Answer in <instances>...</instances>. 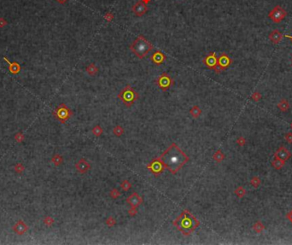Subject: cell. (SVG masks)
Returning a JSON list of instances; mask_svg holds the SVG:
<instances>
[{
    "mask_svg": "<svg viewBox=\"0 0 292 245\" xmlns=\"http://www.w3.org/2000/svg\"><path fill=\"white\" fill-rule=\"evenodd\" d=\"M165 168L172 173L176 174L183 168L190 158L183 150L175 144L173 143L160 156Z\"/></svg>",
    "mask_w": 292,
    "mask_h": 245,
    "instance_id": "6da1fadb",
    "label": "cell"
},
{
    "mask_svg": "<svg viewBox=\"0 0 292 245\" xmlns=\"http://www.w3.org/2000/svg\"><path fill=\"white\" fill-rule=\"evenodd\" d=\"M173 225L183 235L190 236L200 225V221L188 209H185L173 221Z\"/></svg>",
    "mask_w": 292,
    "mask_h": 245,
    "instance_id": "7a4b0ae2",
    "label": "cell"
},
{
    "mask_svg": "<svg viewBox=\"0 0 292 245\" xmlns=\"http://www.w3.org/2000/svg\"><path fill=\"white\" fill-rule=\"evenodd\" d=\"M130 50L138 58L143 59L153 50V44L140 34L130 45Z\"/></svg>",
    "mask_w": 292,
    "mask_h": 245,
    "instance_id": "3957f363",
    "label": "cell"
},
{
    "mask_svg": "<svg viewBox=\"0 0 292 245\" xmlns=\"http://www.w3.org/2000/svg\"><path fill=\"white\" fill-rule=\"evenodd\" d=\"M117 97L121 100L126 107L129 108L133 106L134 103L139 98V94L130 85H127L123 88Z\"/></svg>",
    "mask_w": 292,
    "mask_h": 245,
    "instance_id": "277c9868",
    "label": "cell"
},
{
    "mask_svg": "<svg viewBox=\"0 0 292 245\" xmlns=\"http://www.w3.org/2000/svg\"><path fill=\"white\" fill-rule=\"evenodd\" d=\"M72 114H73V112L71 111V109L68 108V106L65 104H61L53 111L54 117L57 121H60L62 124L66 123V121L71 117Z\"/></svg>",
    "mask_w": 292,
    "mask_h": 245,
    "instance_id": "5b68a950",
    "label": "cell"
},
{
    "mask_svg": "<svg viewBox=\"0 0 292 245\" xmlns=\"http://www.w3.org/2000/svg\"><path fill=\"white\" fill-rule=\"evenodd\" d=\"M156 83L157 85V86L162 91H166L168 89H170L171 86H173V81L167 73H162L161 75L158 76L157 80L156 81Z\"/></svg>",
    "mask_w": 292,
    "mask_h": 245,
    "instance_id": "8992f818",
    "label": "cell"
},
{
    "mask_svg": "<svg viewBox=\"0 0 292 245\" xmlns=\"http://www.w3.org/2000/svg\"><path fill=\"white\" fill-rule=\"evenodd\" d=\"M287 16V12L280 5H276L268 14V17L274 23L281 22Z\"/></svg>",
    "mask_w": 292,
    "mask_h": 245,
    "instance_id": "52a82bcc",
    "label": "cell"
},
{
    "mask_svg": "<svg viewBox=\"0 0 292 245\" xmlns=\"http://www.w3.org/2000/svg\"><path fill=\"white\" fill-rule=\"evenodd\" d=\"M232 62L230 57L228 56L226 53H221L219 57H218V62H217V67L214 69L216 74H220L221 72H223L226 70V68L230 67V65Z\"/></svg>",
    "mask_w": 292,
    "mask_h": 245,
    "instance_id": "ba28073f",
    "label": "cell"
},
{
    "mask_svg": "<svg viewBox=\"0 0 292 245\" xmlns=\"http://www.w3.org/2000/svg\"><path fill=\"white\" fill-rule=\"evenodd\" d=\"M146 168H148L149 171L151 172L154 175H156V176H158L161 173H162L164 170L166 169L165 166L163 165L162 161H161L160 157L153 159V161L151 162H149V164L146 166Z\"/></svg>",
    "mask_w": 292,
    "mask_h": 245,
    "instance_id": "9c48e42d",
    "label": "cell"
},
{
    "mask_svg": "<svg viewBox=\"0 0 292 245\" xmlns=\"http://www.w3.org/2000/svg\"><path fill=\"white\" fill-rule=\"evenodd\" d=\"M218 57L215 52H209L203 59V63L209 69H215L217 67Z\"/></svg>",
    "mask_w": 292,
    "mask_h": 245,
    "instance_id": "30bf717a",
    "label": "cell"
},
{
    "mask_svg": "<svg viewBox=\"0 0 292 245\" xmlns=\"http://www.w3.org/2000/svg\"><path fill=\"white\" fill-rule=\"evenodd\" d=\"M148 10H149V7L147 6L146 3L142 2L141 0H140V1H138V2L133 5V8H132V11L134 13V15H135L136 16L139 17L144 16V15L148 12Z\"/></svg>",
    "mask_w": 292,
    "mask_h": 245,
    "instance_id": "8fae6325",
    "label": "cell"
},
{
    "mask_svg": "<svg viewBox=\"0 0 292 245\" xmlns=\"http://www.w3.org/2000/svg\"><path fill=\"white\" fill-rule=\"evenodd\" d=\"M126 202L132 207V208H138L143 203V198L141 197L137 192H133V194L126 198Z\"/></svg>",
    "mask_w": 292,
    "mask_h": 245,
    "instance_id": "7c38bea8",
    "label": "cell"
},
{
    "mask_svg": "<svg viewBox=\"0 0 292 245\" xmlns=\"http://www.w3.org/2000/svg\"><path fill=\"white\" fill-rule=\"evenodd\" d=\"M166 58V55L163 53V52H162L161 50H156V52H154V53L151 55L150 61H151L155 65H156V66H160V65L164 63Z\"/></svg>",
    "mask_w": 292,
    "mask_h": 245,
    "instance_id": "4fadbf2b",
    "label": "cell"
},
{
    "mask_svg": "<svg viewBox=\"0 0 292 245\" xmlns=\"http://www.w3.org/2000/svg\"><path fill=\"white\" fill-rule=\"evenodd\" d=\"M291 152L287 149V148L282 147L279 148L276 152L274 153V157L279 158V159H281L283 161H288L290 158L291 157Z\"/></svg>",
    "mask_w": 292,
    "mask_h": 245,
    "instance_id": "5bb4252c",
    "label": "cell"
},
{
    "mask_svg": "<svg viewBox=\"0 0 292 245\" xmlns=\"http://www.w3.org/2000/svg\"><path fill=\"white\" fill-rule=\"evenodd\" d=\"M75 168H76V170H77L78 173H81V174H84V173H87L91 169V165L89 164V162L85 159L81 158L75 164Z\"/></svg>",
    "mask_w": 292,
    "mask_h": 245,
    "instance_id": "9a60e30c",
    "label": "cell"
},
{
    "mask_svg": "<svg viewBox=\"0 0 292 245\" xmlns=\"http://www.w3.org/2000/svg\"><path fill=\"white\" fill-rule=\"evenodd\" d=\"M13 231L16 233L17 235H23L24 233H26L27 232V230H28V226L25 223V222L22 220H19L18 221L13 225Z\"/></svg>",
    "mask_w": 292,
    "mask_h": 245,
    "instance_id": "2e32d148",
    "label": "cell"
},
{
    "mask_svg": "<svg viewBox=\"0 0 292 245\" xmlns=\"http://www.w3.org/2000/svg\"><path fill=\"white\" fill-rule=\"evenodd\" d=\"M283 38H284V35L278 29L273 30L269 34V39H270V41L272 42V44H279V42L282 40Z\"/></svg>",
    "mask_w": 292,
    "mask_h": 245,
    "instance_id": "e0dca14e",
    "label": "cell"
},
{
    "mask_svg": "<svg viewBox=\"0 0 292 245\" xmlns=\"http://www.w3.org/2000/svg\"><path fill=\"white\" fill-rule=\"evenodd\" d=\"M85 72L90 75V76H95L96 74L98 73V67L96 66V64L94 62L90 63L85 67Z\"/></svg>",
    "mask_w": 292,
    "mask_h": 245,
    "instance_id": "ac0fdd59",
    "label": "cell"
},
{
    "mask_svg": "<svg viewBox=\"0 0 292 245\" xmlns=\"http://www.w3.org/2000/svg\"><path fill=\"white\" fill-rule=\"evenodd\" d=\"M278 108L279 109V110L282 111V112H286V111L289 110L290 109V103L289 101L287 99H281L279 101V104H278Z\"/></svg>",
    "mask_w": 292,
    "mask_h": 245,
    "instance_id": "d6986e66",
    "label": "cell"
},
{
    "mask_svg": "<svg viewBox=\"0 0 292 245\" xmlns=\"http://www.w3.org/2000/svg\"><path fill=\"white\" fill-rule=\"evenodd\" d=\"M3 59L6 61L7 62L9 63V65H10V73H12V74H18V73H19V71L21 70V67L19 64L17 63V62H13V63H11L10 62H9V60L7 59L6 57H3Z\"/></svg>",
    "mask_w": 292,
    "mask_h": 245,
    "instance_id": "ffe728a7",
    "label": "cell"
},
{
    "mask_svg": "<svg viewBox=\"0 0 292 245\" xmlns=\"http://www.w3.org/2000/svg\"><path fill=\"white\" fill-rule=\"evenodd\" d=\"M285 164V161H283L277 157H274V160L272 161V167H273L277 170H280L281 168H283Z\"/></svg>",
    "mask_w": 292,
    "mask_h": 245,
    "instance_id": "44dd1931",
    "label": "cell"
},
{
    "mask_svg": "<svg viewBox=\"0 0 292 245\" xmlns=\"http://www.w3.org/2000/svg\"><path fill=\"white\" fill-rule=\"evenodd\" d=\"M190 114L192 117L197 119V118H199V116L202 114V109L197 105H195L190 109Z\"/></svg>",
    "mask_w": 292,
    "mask_h": 245,
    "instance_id": "7402d4cb",
    "label": "cell"
},
{
    "mask_svg": "<svg viewBox=\"0 0 292 245\" xmlns=\"http://www.w3.org/2000/svg\"><path fill=\"white\" fill-rule=\"evenodd\" d=\"M225 154L221 150H218L214 155H213V159H214V161L218 162V163H220L221 161H223L225 159Z\"/></svg>",
    "mask_w": 292,
    "mask_h": 245,
    "instance_id": "603a6c76",
    "label": "cell"
},
{
    "mask_svg": "<svg viewBox=\"0 0 292 245\" xmlns=\"http://www.w3.org/2000/svg\"><path fill=\"white\" fill-rule=\"evenodd\" d=\"M252 229L255 231L256 233H262L265 230V225L262 224V221L255 222V224L252 226Z\"/></svg>",
    "mask_w": 292,
    "mask_h": 245,
    "instance_id": "cb8c5ba5",
    "label": "cell"
},
{
    "mask_svg": "<svg viewBox=\"0 0 292 245\" xmlns=\"http://www.w3.org/2000/svg\"><path fill=\"white\" fill-rule=\"evenodd\" d=\"M51 162L54 163L55 166L57 167V166H60L63 162V158H62L61 155L55 154L53 155V157L51 158Z\"/></svg>",
    "mask_w": 292,
    "mask_h": 245,
    "instance_id": "d4e9b609",
    "label": "cell"
},
{
    "mask_svg": "<svg viewBox=\"0 0 292 245\" xmlns=\"http://www.w3.org/2000/svg\"><path fill=\"white\" fill-rule=\"evenodd\" d=\"M234 193L238 198H243L246 195V190L243 186H238L234 191Z\"/></svg>",
    "mask_w": 292,
    "mask_h": 245,
    "instance_id": "484cf974",
    "label": "cell"
},
{
    "mask_svg": "<svg viewBox=\"0 0 292 245\" xmlns=\"http://www.w3.org/2000/svg\"><path fill=\"white\" fill-rule=\"evenodd\" d=\"M92 134L94 135V136H96V137H100V136H102L103 130V128L101 127V126L97 125V126H95L94 127L92 128Z\"/></svg>",
    "mask_w": 292,
    "mask_h": 245,
    "instance_id": "4316f807",
    "label": "cell"
},
{
    "mask_svg": "<svg viewBox=\"0 0 292 245\" xmlns=\"http://www.w3.org/2000/svg\"><path fill=\"white\" fill-rule=\"evenodd\" d=\"M113 133L116 135V137H121L124 134V128L121 126H116L113 128Z\"/></svg>",
    "mask_w": 292,
    "mask_h": 245,
    "instance_id": "83f0119b",
    "label": "cell"
},
{
    "mask_svg": "<svg viewBox=\"0 0 292 245\" xmlns=\"http://www.w3.org/2000/svg\"><path fill=\"white\" fill-rule=\"evenodd\" d=\"M121 188L122 189L124 192H128L132 188V184L130 183L127 179H124L121 183Z\"/></svg>",
    "mask_w": 292,
    "mask_h": 245,
    "instance_id": "f1b7e54d",
    "label": "cell"
},
{
    "mask_svg": "<svg viewBox=\"0 0 292 245\" xmlns=\"http://www.w3.org/2000/svg\"><path fill=\"white\" fill-rule=\"evenodd\" d=\"M261 183H262V181H261L260 178L257 177V176L253 177L251 178V180H250V184H251V185L254 188H258L259 186L261 185Z\"/></svg>",
    "mask_w": 292,
    "mask_h": 245,
    "instance_id": "f546056e",
    "label": "cell"
},
{
    "mask_svg": "<svg viewBox=\"0 0 292 245\" xmlns=\"http://www.w3.org/2000/svg\"><path fill=\"white\" fill-rule=\"evenodd\" d=\"M121 195V193L120 192V191L118 189L116 188L112 189V190L110 191V192H109V196L111 198H113V199H117Z\"/></svg>",
    "mask_w": 292,
    "mask_h": 245,
    "instance_id": "4dcf8cb0",
    "label": "cell"
},
{
    "mask_svg": "<svg viewBox=\"0 0 292 245\" xmlns=\"http://www.w3.org/2000/svg\"><path fill=\"white\" fill-rule=\"evenodd\" d=\"M105 224L109 227H112V226H115L116 225V219L112 217V216H109V218L105 220Z\"/></svg>",
    "mask_w": 292,
    "mask_h": 245,
    "instance_id": "1f68e13d",
    "label": "cell"
},
{
    "mask_svg": "<svg viewBox=\"0 0 292 245\" xmlns=\"http://www.w3.org/2000/svg\"><path fill=\"white\" fill-rule=\"evenodd\" d=\"M14 169H15V172L17 173H23V171L25 170V168H24V166L21 163H17L15 167H14Z\"/></svg>",
    "mask_w": 292,
    "mask_h": 245,
    "instance_id": "d6a6232c",
    "label": "cell"
},
{
    "mask_svg": "<svg viewBox=\"0 0 292 245\" xmlns=\"http://www.w3.org/2000/svg\"><path fill=\"white\" fill-rule=\"evenodd\" d=\"M54 219H52L50 216H46L44 219V224L47 226H51V225L54 224Z\"/></svg>",
    "mask_w": 292,
    "mask_h": 245,
    "instance_id": "836d02e7",
    "label": "cell"
},
{
    "mask_svg": "<svg viewBox=\"0 0 292 245\" xmlns=\"http://www.w3.org/2000/svg\"><path fill=\"white\" fill-rule=\"evenodd\" d=\"M251 99L255 102H259L262 99V94L259 91H255L251 96Z\"/></svg>",
    "mask_w": 292,
    "mask_h": 245,
    "instance_id": "e575fe53",
    "label": "cell"
},
{
    "mask_svg": "<svg viewBox=\"0 0 292 245\" xmlns=\"http://www.w3.org/2000/svg\"><path fill=\"white\" fill-rule=\"evenodd\" d=\"M15 140L17 143H21L24 140V135L22 134V132H17L16 134L15 135Z\"/></svg>",
    "mask_w": 292,
    "mask_h": 245,
    "instance_id": "d590c367",
    "label": "cell"
},
{
    "mask_svg": "<svg viewBox=\"0 0 292 245\" xmlns=\"http://www.w3.org/2000/svg\"><path fill=\"white\" fill-rule=\"evenodd\" d=\"M114 17H115V16H114V14L111 13V12H107V13L104 15V19H105L107 21H109V22H110L111 21H113Z\"/></svg>",
    "mask_w": 292,
    "mask_h": 245,
    "instance_id": "8d00e7d4",
    "label": "cell"
},
{
    "mask_svg": "<svg viewBox=\"0 0 292 245\" xmlns=\"http://www.w3.org/2000/svg\"><path fill=\"white\" fill-rule=\"evenodd\" d=\"M236 142H237V144L239 146H244V145H246V139L244 137H239Z\"/></svg>",
    "mask_w": 292,
    "mask_h": 245,
    "instance_id": "74e56055",
    "label": "cell"
},
{
    "mask_svg": "<svg viewBox=\"0 0 292 245\" xmlns=\"http://www.w3.org/2000/svg\"><path fill=\"white\" fill-rule=\"evenodd\" d=\"M137 214H138L137 208H132V207H131V208L128 210V215H129L131 217H134L135 215H137Z\"/></svg>",
    "mask_w": 292,
    "mask_h": 245,
    "instance_id": "f35d334b",
    "label": "cell"
},
{
    "mask_svg": "<svg viewBox=\"0 0 292 245\" xmlns=\"http://www.w3.org/2000/svg\"><path fill=\"white\" fill-rule=\"evenodd\" d=\"M285 140L289 144H292V132H289V133H287L285 136Z\"/></svg>",
    "mask_w": 292,
    "mask_h": 245,
    "instance_id": "ab89813d",
    "label": "cell"
},
{
    "mask_svg": "<svg viewBox=\"0 0 292 245\" xmlns=\"http://www.w3.org/2000/svg\"><path fill=\"white\" fill-rule=\"evenodd\" d=\"M286 216H287V219H288L292 223V210H290V211L289 213L287 214V215H286Z\"/></svg>",
    "mask_w": 292,
    "mask_h": 245,
    "instance_id": "60d3db41",
    "label": "cell"
},
{
    "mask_svg": "<svg viewBox=\"0 0 292 245\" xmlns=\"http://www.w3.org/2000/svg\"><path fill=\"white\" fill-rule=\"evenodd\" d=\"M57 2H59V3H66V2H67L68 0H57Z\"/></svg>",
    "mask_w": 292,
    "mask_h": 245,
    "instance_id": "b9f144b4",
    "label": "cell"
},
{
    "mask_svg": "<svg viewBox=\"0 0 292 245\" xmlns=\"http://www.w3.org/2000/svg\"><path fill=\"white\" fill-rule=\"evenodd\" d=\"M284 37L285 38H288V39H291V41H292V35L291 36H290V35H284Z\"/></svg>",
    "mask_w": 292,
    "mask_h": 245,
    "instance_id": "7bdbcfd3",
    "label": "cell"
},
{
    "mask_svg": "<svg viewBox=\"0 0 292 245\" xmlns=\"http://www.w3.org/2000/svg\"><path fill=\"white\" fill-rule=\"evenodd\" d=\"M141 1H142V2H144V3H146V4H147V3H149V1H150V0H141Z\"/></svg>",
    "mask_w": 292,
    "mask_h": 245,
    "instance_id": "ee69618b",
    "label": "cell"
},
{
    "mask_svg": "<svg viewBox=\"0 0 292 245\" xmlns=\"http://www.w3.org/2000/svg\"><path fill=\"white\" fill-rule=\"evenodd\" d=\"M290 127H291V129H292V122L290 123Z\"/></svg>",
    "mask_w": 292,
    "mask_h": 245,
    "instance_id": "f6af8a7d",
    "label": "cell"
},
{
    "mask_svg": "<svg viewBox=\"0 0 292 245\" xmlns=\"http://www.w3.org/2000/svg\"><path fill=\"white\" fill-rule=\"evenodd\" d=\"M291 62H292V58H291Z\"/></svg>",
    "mask_w": 292,
    "mask_h": 245,
    "instance_id": "bcb514c9",
    "label": "cell"
}]
</instances>
